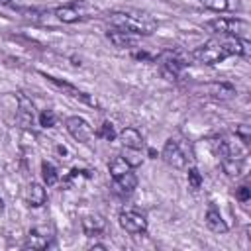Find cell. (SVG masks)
Returning <instances> with one entry per match:
<instances>
[{
    "mask_svg": "<svg viewBox=\"0 0 251 251\" xmlns=\"http://www.w3.org/2000/svg\"><path fill=\"white\" fill-rule=\"evenodd\" d=\"M161 157H163V161H165L169 167L178 169V171L186 169V167H188V161H190V157L184 153V149L180 147V143L175 141V139H167V141H165L163 151H161Z\"/></svg>",
    "mask_w": 251,
    "mask_h": 251,
    "instance_id": "cell-6",
    "label": "cell"
},
{
    "mask_svg": "<svg viewBox=\"0 0 251 251\" xmlns=\"http://www.w3.org/2000/svg\"><path fill=\"white\" fill-rule=\"evenodd\" d=\"M37 120H39V126L41 127H55L57 126V116H55L53 110H43Z\"/></svg>",
    "mask_w": 251,
    "mask_h": 251,
    "instance_id": "cell-24",
    "label": "cell"
},
{
    "mask_svg": "<svg viewBox=\"0 0 251 251\" xmlns=\"http://www.w3.org/2000/svg\"><path fill=\"white\" fill-rule=\"evenodd\" d=\"M55 18L63 24H76L82 20H88L92 14H96V8L92 4H88L86 0H73L65 6L55 8Z\"/></svg>",
    "mask_w": 251,
    "mask_h": 251,
    "instance_id": "cell-4",
    "label": "cell"
},
{
    "mask_svg": "<svg viewBox=\"0 0 251 251\" xmlns=\"http://www.w3.org/2000/svg\"><path fill=\"white\" fill-rule=\"evenodd\" d=\"M94 135L100 137V139H104V141H114V139L118 137V133H116V129H114V126H112L110 122H104V124L94 131Z\"/></svg>",
    "mask_w": 251,
    "mask_h": 251,
    "instance_id": "cell-23",
    "label": "cell"
},
{
    "mask_svg": "<svg viewBox=\"0 0 251 251\" xmlns=\"http://www.w3.org/2000/svg\"><path fill=\"white\" fill-rule=\"evenodd\" d=\"M122 157L127 161V165L131 167V169H135V167H139L141 163H143V151L141 149H122Z\"/></svg>",
    "mask_w": 251,
    "mask_h": 251,
    "instance_id": "cell-22",
    "label": "cell"
},
{
    "mask_svg": "<svg viewBox=\"0 0 251 251\" xmlns=\"http://www.w3.org/2000/svg\"><path fill=\"white\" fill-rule=\"evenodd\" d=\"M24 198H25V204L31 206V208H41L45 202H47V190L43 184L39 182H29L25 186V192H24Z\"/></svg>",
    "mask_w": 251,
    "mask_h": 251,
    "instance_id": "cell-12",
    "label": "cell"
},
{
    "mask_svg": "<svg viewBox=\"0 0 251 251\" xmlns=\"http://www.w3.org/2000/svg\"><path fill=\"white\" fill-rule=\"evenodd\" d=\"M135 186H137V176H135L133 169L127 171V173H124V175H120V176H114L112 178V188H114L116 194H122V196L131 194L135 190Z\"/></svg>",
    "mask_w": 251,
    "mask_h": 251,
    "instance_id": "cell-11",
    "label": "cell"
},
{
    "mask_svg": "<svg viewBox=\"0 0 251 251\" xmlns=\"http://www.w3.org/2000/svg\"><path fill=\"white\" fill-rule=\"evenodd\" d=\"M106 24L112 29H120L131 35H151L157 29V22L153 16L145 12H133V10H116L106 16Z\"/></svg>",
    "mask_w": 251,
    "mask_h": 251,
    "instance_id": "cell-2",
    "label": "cell"
},
{
    "mask_svg": "<svg viewBox=\"0 0 251 251\" xmlns=\"http://www.w3.org/2000/svg\"><path fill=\"white\" fill-rule=\"evenodd\" d=\"M43 76L47 78V82H51L53 86H57L59 90H63V92L69 94L71 98H76V100H80V102H84V104H88V106H98V102H96L92 96H88L86 92L78 90L76 86H73V84H69V82H65V80H59V78H55V76H51V75H43Z\"/></svg>",
    "mask_w": 251,
    "mask_h": 251,
    "instance_id": "cell-10",
    "label": "cell"
},
{
    "mask_svg": "<svg viewBox=\"0 0 251 251\" xmlns=\"http://www.w3.org/2000/svg\"><path fill=\"white\" fill-rule=\"evenodd\" d=\"M206 27L216 35H229L239 39H249V31H251V25L241 18H216L206 22Z\"/></svg>",
    "mask_w": 251,
    "mask_h": 251,
    "instance_id": "cell-3",
    "label": "cell"
},
{
    "mask_svg": "<svg viewBox=\"0 0 251 251\" xmlns=\"http://www.w3.org/2000/svg\"><path fill=\"white\" fill-rule=\"evenodd\" d=\"M41 176H43V182H45L47 186H53V184H57V180H59V171H57V167H55L53 163L43 161V163H41Z\"/></svg>",
    "mask_w": 251,
    "mask_h": 251,
    "instance_id": "cell-20",
    "label": "cell"
},
{
    "mask_svg": "<svg viewBox=\"0 0 251 251\" xmlns=\"http://www.w3.org/2000/svg\"><path fill=\"white\" fill-rule=\"evenodd\" d=\"M235 196H237V200H239V202H243V204H245V202L249 200V188H247V186H239V188L235 190Z\"/></svg>",
    "mask_w": 251,
    "mask_h": 251,
    "instance_id": "cell-26",
    "label": "cell"
},
{
    "mask_svg": "<svg viewBox=\"0 0 251 251\" xmlns=\"http://www.w3.org/2000/svg\"><path fill=\"white\" fill-rule=\"evenodd\" d=\"M186 178H188V184H190V188L198 190V188L202 186V175L198 173V169L190 167V169H188V173H186Z\"/></svg>",
    "mask_w": 251,
    "mask_h": 251,
    "instance_id": "cell-25",
    "label": "cell"
},
{
    "mask_svg": "<svg viewBox=\"0 0 251 251\" xmlns=\"http://www.w3.org/2000/svg\"><path fill=\"white\" fill-rule=\"evenodd\" d=\"M118 137L122 141V147H126V149H141L143 151V147H145L141 133L137 129H133V127H124L118 133Z\"/></svg>",
    "mask_w": 251,
    "mask_h": 251,
    "instance_id": "cell-14",
    "label": "cell"
},
{
    "mask_svg": "<svg viewBox=\"0 0 251 251\" xmlns=\"http://www.w3.org/2000/svg\"><path fill=\"white\" fill-rule=\"evenodd\" d=\"M55 245V235L45 227H33L27 235V241L24 243L25 249H47Z\"/></svg>",
    "mask_w": 251,
    "mask_h": 251,
    "instance_id": "cell-9",
    "label": "cell"
},
{
    "mask_svg": "<svg viewBox=\"0 0 251 251\" xmlns=\"http://www.w3.org/2000/svg\"><path fill=\"white\" fill-rule=\"evenodd\" d=\"M204 222H206L208 229L214 231V233H226V231H227V224H226V220L222 218L220 210H216L214 206L208 208V212H206V216H204Z\"/></svg>",
    "mask_w": 251,
    "mask_h": 251,
    "instance_id": "cell-16",
    "label": "cell"
},
{
    "mask_svg": "<svg viewBox=\"0 0 251 251\" xmlns=\"http://www.w3.org/2000/svg\"><path fill=\"white\" fill-rule=\"evenodd\" d=\"M2 6H14V8H20L18 6V0H0Z\"/></svg>",
    "mask_w": 251,
    "mask_h": 251,
    "instance_id": "cell-27",
    "label": "cell"
},
{
    "mask_svg": "<svg viewBox=\"0 0 251 251\" xmlns=\"http://www.w3.org/2000/svg\"><path fill=\"white\" fill-rule=\"evenodd\" d=\"M106 37H108L116 47H122V49H126V47H135V45H137V35L120 31V29H112V27H108Z\"/></svg>",
    "mask_w": 251,
    "mask_h": 251,
    "instance_id": "cell-15",
    "label": "cell"
},
{
    "mask_svg": "<svg viewBox=\"0 0 251 251\" xmlns=\"http://www.w3.org/2000/svg\"><path fill=\"white\" fill-rule=\"evenodd\" d=\"M118 224L124 231L131 233V235H139L147 231V218L135 210H124L118 216Z\"/></svg>",
    "mask_w": 251,
    "mask_h": 251,
    "instance_id": "cell-7",
    "label": "cell"
},
{
    "mask_svg": "<svg viewBox=\"0 0 251 251\" xmlns=\"http://www.w3.org/2000/svg\"><path fill=\"white\" fill-rule=\"evenodd\" d=\"M200 4L214 12H239L241 0H200Z\"/></svg>",
    "mask_w": 251,
    "mask_h": 251,
    "instance_id": "cell-18",
    "label": "cell"
},
{
    "mask_svg": "<svg viewBox=\"0 0 251 251\" xmlns=\"http://www.w3.org/2000/svg\"><path fill=\"white\" fill-rule=\"evenodd\" d=\"M65 127H67L69 135H71L75 141H78V143H88V141L94 137L92 126H90L84 118H80V116H71V118H67V120H65Z\"/></svg>",
    "mask_w": 251,
    "mask_h": 251,
    "instance_id": "cell-8",
    "label": "cell"
},
{
    "mask_svg": "<svg viewBox=\"0 0 251 251\" xmlns=\"http://www.w3.org/2000/svg\"><path fill=\"white\" fill-rule=\"evenodd\" d=\"M4 210H6V204H4V200H2V198H0V216H2V214H4Z\"/></svg>",
    "mask_w": 251,
    "mask_h": 251,
    "instance_id": "cell-28",
    "label": "cell"
},
{
    "mask_svg": "<svg viewBox=\"0 0 251 251\" xmlns=\"http://www.w3.org/2000/svg\"><path fill=\"white\" fill-rule=\"evenodd\" d=\"M251 53V43L249 39H239V37H229V35H216L208 39L206 43L198 45L190 57L200 63V65H216L226 61L227 57H243L247 59Z\"/></svg>",
    "mask_w": 251,
    "mask_h": 251,
    "instance_id": "cell-1",
    "label": "cell"
},
{
    "mask_svg": "<svg viewBox=\"0 0 251 251\" xmlns=\"http://www.w3.org/2000/svg\"><path fill=\"white\" fill-rule=\"evenodd\" d=\"M157 63H159V71L161 75L167 78V80H175L180 76L182 69L186 67V59L178 53V51H163L159 57H157Z\"/></svg>",
    "mask_w": 251,
    "mask_h": 251,
    "instance_id": "cell-5",
    "label": "cell"
},
{
    "mask_svg": "<svg viewBox=\"0 0 251 251\" xmlns=\"http://www.w3.org/2000/svg\"><path fill=\"white\" fill-rule=\"evenodd\" d=\"M80 227H82L84 235H88V237H96V235H100V233L104 231L106 222H104L102 216H84L82 222H80Z\"/></svg>",
    "mask_w": 251,
    "mask_h": 251,
    "instance_id": "cell-17",
    "label": "cell"
},
{
    "mask_svg": "<svg viewBox=\"0 0 251 251\" xmlns=\"http://www.w3.org/2000/svg\"><path fill=\"white\" fill-rule=\"evenodd\" d=\"M220 163H222L224 173L231 178L239 176L243 171V157H226V159H220Z\"/></svg>",
    "mask_w": 251,
    "mask_h": 251,
    "instance_id": "cell-19",
    "label": "cell"
},
{
    "mask_svg": "<svg viewBox=\"0 0 251 251\" xmlns=\"http://www.w3.org/2000/svg\"><path fill=\"white\" fill-rule=\"evenodd\" d=\"M108 171H110V176L114 178V176H120V175L127 173V171H131V167L127 165V161H126L122 155H118V157H114V159L110 161Z\"/></svg>",
    "mask_w": 251,
    "mask_h": 251,
    "instance_id": "cell-21",
    "label": "cell"
},
{
    "mask_svg": "<svg viewBox=\"0 0 251 251\" xmlns=\"http://www.w3.org/2000/svg\"><path fill=\"white\" fill-rule=\"evenodd\" d=\"M33 116L35 114H33L31 100L25 94L18 92V122L22 124V127H29L33 124Z\"/></svg>",
    "mask_w": 251,
    "mask_h": 251,
    "instance_id": "cell-13",
    "label": "cell"
}]
</instances>
